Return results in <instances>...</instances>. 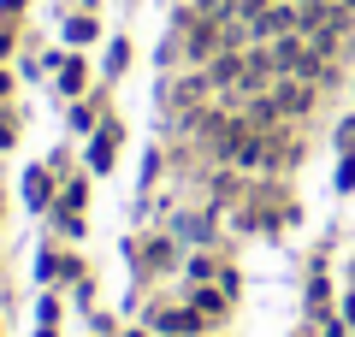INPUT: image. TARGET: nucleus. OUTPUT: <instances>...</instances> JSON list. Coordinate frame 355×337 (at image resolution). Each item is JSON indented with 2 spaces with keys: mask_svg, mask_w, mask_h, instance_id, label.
<instances>
[{
  "mask_svg": "<svg viewBox=\"0 0 355 337\" xmlns=\"http://www.w3.org/2000/svg\"><path fill=\"white\" fill-rule=\"evenodd\" d=\"M30 18V0H0V30H24Z\"/></svg>",
  "mask_w": 355,
  "mask_h": 337,
  "instance_id": "25",
  "label": "nucleus"
},
{
  "mask_svg": "<svg viewBox=\"0 0 355 337\" xmlns=\"http://www.w3.org/2000/svg\"><path fill=\"white\" fill-rule=\"evenodd\" d=\"M331 196H343V201L355 196V154H338V172H331Z\"/></svg>",
  "mask_w": 355,
  "mask_h": 337,
  "instance_id": "22",
  "label": "nucleus"
},
{
  "mask_svg": "<svg viewBox=\"0 0 355 337\" xmlns=\"http://www.w3.org/2000/svg\"><path fill=\"white\" fill-rule=\"evenodd\" d=\"M119 337H154V331H148V325H125V331H119Z\"/></svg>",
  "mask_w": 355,
  "mask_h": 337,
  "instance_id": "35",
  "label": "nucleus"
},
{
  "mask_svg": "<svg viewBox=\"0 0 355 337\" xmlns=\"http://www.w3.org/2000/svg\"><path fill=\"white\" fill-rule=\"evenodd\" d=\"M12 53H18V30H0V65H12Z\"/></svg>",
  "mask_w": 355,
  "mask_h": 337,
  "instance_id": "30",
  "label": "nucleus"
},
{
  "mask_svg": "<svg viewBox=\"0 0 355 337\" xmlns=\"http://www.w3.org/2000/svg\"><path fill=\"white\" fill-rule=\"evenodd\" d=\"M214 337H219V331H214Z\"/></svg>",
  "mask_w": 355,
  "mask_h": 337,
  "instance_id": "41",
  "label": "nucleus"
},
{
  "mask_svg": "<svg viewBox=\"0 0 355 337\" xmlns=\"http://www.w3.org/2000/svg\"><path fill=\"white\" fill-rule=\"evenodd\" d=\"M77 12H101V0H77Z\"/></svg>",
  "mask_w": 355,
  "mask_h": 337,
  "instance_id": "36",
  "label": "nucleus"
},
{
  "mask_svg": "<svg viewBox=\"0 0 355 337\" xmlns=\"http://www.w3.org/2000/svg\"><path fill=\"white\" fill-rule=\"evenodd\" d=\"M95 83H101V71L89 65V53H83V48H71V53H65V65L53 71V95H60V107H65V101H83Z\"/></svg>",
  "mask_w": 355,
  "mask_h": 337,
  "instance_id": "5",
  "label": "nucleus"
},
{
  "mask_svg": "<svg viewBox=\"0 0 355 337\" xmlns=\"http://www.w3.org/2000/svg\"><path fill=\"white\" fill-rule=\"evenodd\" d=\"M190 12H202V18H214V24H231L237 18V0H184Z\"/></svg>",
  "mask_w": 355,
  "mask_h": 337,
  "instance_id": "21",
  "label": "nucleus"
},
{
  "mask_svg": "<svg viewBox=\"0 0 355 337\" xmlns=\"http://www.w3.org/2000/svg\"><path fill=\"white\" fill-rule=\"evenodd\" d=\"M349 290H355V254H349Z\"/></svg>",
  "mask_w": 355,
  "mask_h": 337,
  "instance_id": "39",
  "label": "nucleus"
},
{
  "mask_svg": "<svg viewBox=\"0 0 355 337\" xmlns=\"http://www.w3.org/2000/svg\"><path fill=\"white\" fill-rule=\"evenodd\" d=\"M18 130H24V112H18L12 101H0V154L18 148Z\"/></svg>",
  "mask_w": 355,
  "mask_h": 337,
  "instance_id": "19",
  "label": "nucleus"
},
{
  "mask_svg": "<svg viewBox=\"0 0 355 337\" xmlns=\"http://www.w3.org/2000/svg\"><path fill=\"white\" fill-rule=\"evenodd\" d=\"M18 95V71H12V65H0V101H12Z\"/></svg>",
  "mask_w": 355,
  "mask_h": 337,
  "instance_id": "31",
  "label": "nucleus"
},
{
  "mask_svg": "<svg viewBox=\"0 0 355 337\" xmlns=\"http://www.w3.org/2000/svg\"><path fill=\"white\" fill-rule=\"evenodd\" d=\"M36 337H60V325H36Z\"/></svg>",
  "mask_w": 355,
  "mask_h": 337,
  "instance_id": "37",
  "label": "nucleus"
},
{
  "mask_svg": "<svg viewBox=\"0 0 355 337\" xmlns=\"http://www.w3.org/2000/svg\"><path fill=\"white\" fill-rule=\"evenodd\" d=\"M338 313H343V320H349V331H355V290H349V296L338 302Z\"/></svg>",
  "mask_w": 355,
  "mask_h": 337,
  "instance_id": "33",
  "label": "nucleus"
},
{
  "mask_svg": "<svg viewBox=\"0 0 355 337\" xmlns=\"http://www.w3.org/2000/svg\"><path fill=\"white\" fill-rule=\"evenodd\" d=\"M60 42H65V48H101V42H107L101 12H77V6H60Z\"/></svg>",
  "mask_w": 355,
  "mask_h": 337,
  "instance_id": "8",
  "label": "nucleus"
},
{
  "mask_svg": "<svg viewBox=\"0 0 355 337\" xmlns=\"http://www.w3.org/2000/svg\"><path fill=\"white\" fill-rule=\"evenodd\" d=\"M243 71H249V48H219L214 60H207V83H214V95L237 89V83H243Z\"/></svg>",
  "mask_w": 355,
  "mask_h": 337,
  "instance_id": "11",
  "label": "nucleus"
},
{
  "mask_svg": "<svg viewBox=\"0 0 355 337\" xmlns=\"http://www.w3.org/2000/svg\"><path fill=\"white\" fill-rule=\"evenodd\" d=\"M71 302H77V308H95V278H83V284H71Z\"/></svg>",
  "mask_w": 355,
  "mask_h": 337,
  "instance_id": "28",
  "label": "nucleus"
},
{
  "mask_svg": "<svg viewBox=\"0 0 355 337\" xmlns=\"http://www.w3.org/2000/svg\"><path fill=\"white\" fill-rule=\"evenodd\" d=\"M214 284L225 290L231 302H243V273H237V261H231V254H225V266H219V278H214Z\"/></svg>",
  "mask_w": 355,
  "mask_h": 337,
  "instance_id": "24",
  "label": "nucleus"
},
{
  "mask_svg": "<svg viewBox=\"0 0 355 337\" xmlns=\"http://www.w3.org/2000/svg\"><path fill=\"white\" fill-rule=\"evenodd\" d=\"M160 337H178V331H160Z\"/></svg>",
  "mask_w": 355,
  "mask_h": 337,
  "instance_id": "40",
  "label": "nucleus"
},
{
  "mask_svg": "<svg viewBox=\"0 0 355 337\" xmlns=\"http://www.w3.org/2000/svg\"><path fill=\"white\" fill-rule=\"evenodd\" d=\"M166 160H172V154H166L160 142H154V148L142 154V166H137V201H148V196H154V178L166 172Z\"/></svg>",
  "mask_w": 355,
  "mask_h": 337,
  "instance_id": "16",
  "label": "nucleus"
},
{
  "mask_svg": "<svg viewBox=\"0 0 355 337\" xmlns=\"http://www.w3.org/2000/svg\"><path fill=\"white\" fill-rule=\"evenodd\" d=\"M291 337H320V325H314V320H302V325H296Z\"/></svg>",
  "mask_w": 355,
  "mask_h": 337,
  "instance_id": "34",
  "label": "nucleus"
},
{
  "mask_svg": "<svg viewBox=\"0 0 355 337\" xmlns=\"http://www.w3.org/2000/svg\"><path fill=\"white\" fill-rule=\"evenodd\" d=\"M65 320V296H60V290H42V296H36V325H60Z\"/></svg>",
  "mask_w": 355,
  "mask_h": 337,
  "instance_id": "20",
  "label": "nucleus"
},
{
  "mask_svg": "<svg viewBox=\"0 0 355 337\" xmlns=\"http://www.w3.org/2000/svg\"><path fill=\"white\" fill-rule=\"evenodd\" d=\"M243 125H249V130H279V125H291V119L279 112V101H272V95H254L249 107H243Z\"/></svg>",
  "mask_w": 355,
  "mask_h": 337,
  "instance_id": "15",
  "label": "nucleus"
},
{
  "mask_svg": "<svg viewBox=\"0 0 355 337\" xmlns=\"http://www.w3.org/2000/svg\"><path fill=\"white\" fill-rule=\"evenodd\" d=\"M48 225H53V237H71V243L89 237V219H83V213H71V207H60V201L48 207Z\"/></svg>",
  "mask_w": 355,
  "mask_h": 337,
  "instance_id": "17",
  "label": "nucleus"
},
{
  "mask_svg": "<svg viewBox=\"0 0 355 337\" xmlns=\"http://www.w3.org/2000/svg\"><path fill=\"white\" fill-rule=\"evenodd\" d=\"M184 249H214V243H225L219 231H225V207H214V201H196V207H184V213H172V225H166Z\"/></svg>",
  "mask_w": 355,
  "mask_h": 337,
  "instance_id": "2",
  "label": "nucleus"
},
{
  "mask_svg": "<svg viewBox=\"0 0 355 337\" xmlns=\"http://www.w3.org/2000/svg\"><path fill=\"white\" fill-rule=\"evenodd\" d=\"M48 166L65 178V172H71V148H65V142H60V148H48Z\"/></svg>",
  "mask_w": 355,
  "mask_h": 337,
  "instance_id": "29",
  "label": "nucleus"
},
{
  "mask_svg": "<svg viewBox=\"0 0 355 337\" xmlns=\"http://www.w3.org/2000/svg\"><path fill=\"white\" fill-rule=\"evenodd\" d=\"M202 189H207L214 207H237L249 196V172H237V166H202Z\"/></svg>",
  "mask_w": 355,
  "mask_h": 337,
  "instance_id": "7",
  "label": "nucleus"
},
{
  "mask_svg": "<svg viewBox=\"0 0 355 337\" xmlns=\"http://www.w3.org/2000/svg\"><path fill=\"white\" fill-rule=\"evenodd\" d=\"M331 313V278L326 273H308V290H302V320H326Z\"/></svg>",
  "mask_w": 355,
  "mask_h": 337,
  "instance_id": "14",
  "label": "nucleus"
},
{
  "mask_svg": "<svg viewBox=\"0 0 355 337\" xmlns=\"http://www.w3.org/2000/svg\"><path fill=\"white\" fill-rule=\"evenodd\" d=\"M18 196H24V207H30V213H42V219H48V207L60 201V172H53L48 160L24 166V178H18Z\"/></svg>",
  "mask_w": 355,
  "mask_h": 337,
  "instance_id": "6",
  "label": "nucleus"
},
{
  "mask_svg": "<svg viewBox=\"0 0 355 337\" xmlns=\"http://www.w3.org/2000/svg\"><path fill=\"white\" fill-rule=\"evenodd\" d=\"M184 254H190V249H184L166 225H160V231H142V237L125 243V261H130V273H137L142 284H148L154 273H178V266H184Z\"/></svg>",
  "mask_w": 355,
  "mask_h": 337,
  "instance_id": "1",
  "label": "nucleus"
},
{
  "mask_svg": "<svg viewBox=\"0 0 355 337\" xmlns=\"http://www.w3.org/2000/svg\"><path fill=\"white\" fill-rule=\"evenodd\" d=\"M266 95L279 101V112L291 119V125H308V119L320 112V101H326V95H320L314 83H308V77H279V83L266 89Z\"/></svg>",
  "mask_w": 355,
  "mask_h": 337,
  "instance_id": "4",
  "label": "nucleus"
},
{
  "mask_svg": "<svg viewBox=\"0 0 355 337\" xmlns=\"http://www.w3.org/2000/svg\"><path fill=\"white\" fill-rule=\"evenodd\" d=\"M130 60H137V42H130L125 30H113V36L101 42V60H95V71H101V83H119V77L130 71Z\"/></svg>",
  "mask_w": 355,
  "mask_h": 337,
  "instance_id": "10",
  "label": "nucleus"
},
{
  "mask_svg": "<svg viewBox=\"0 0 355 337\" xmlns=\"http://www.w3.org/2000/svg\"><path fill=\"white\" fill-rule=\"evenodd\" d=\"M178 302H190V308L202 313V320L214 325V331H219V325L231 320V308H237V302H231V296H225L219 284H184V290H178Z\"/></svg>",
  "mask_w": 355,
  "mask_h": 337,
  "instance_id": "9",
  "label": "nucleus"
},
{
  "mask_svg": "<svg viewBox=\"0 0 355 337\" xmlns=\"http://www.w3.org/2000/svg\"><path fill=\"white\" fill-rule=\"evenodd\" d=\"M219 266H225V249H190L184 266H178V278H184V284H214Z\"/></svg>",
  "mask_w": 355,
  "mask_h": 337,
  "instance_id": "12",
  "label": "nucleus"
},
{
  "mask_svg": "<svg viewBox=\"0 0 355 337\" xmlns=\"http://www.w3.org/2000/svg\"><path fill=\"white\" fill-rule=\"evenodd\" d=\"M266 6H272V0H237V18H249V24H254V18H261Z\"/></svg>",
  "mask_w": 355,
  "mask_h": 337,
  "instance_id": "32",
  "label": "nucleus"
},
{
  "mask_svg": "<svg viewBox=\"0 0 355 337\" xmlns=\"http://www.w3.org/2000/svg\"><path fill=\"white\" fill-rule=\"evenodd\" d=\"M331 142H338V154H355V112H343V119H338Z\"/></svg>",
  "mask_w": 355,
  "mask_h": 337,
  "instance_id": "26",
  "label": "nucleus"
},
{
  "mask_svg": "<svg viewBox=\"0 0 355 337\" xmlns=\"http://www.w3.org/2000/svg\"><path fill=\"white\" fill-rule=\"evenodd\" d=\"M89 189H95V172H65L60 178V207H71V213H89Z\"/></svg>",
  "mask_w": 355,
  "mask_h": 337,
  "instance_id": "13",
  "label": "nucleus"
},
{
  "mask_svg": "<svg viewBox=\"0 0 355 337\" xmlns=\"http://www.w3.org/2000/svg\"><path fill=\"white\" fill-rule=\"evenodd\" d=\"M60 243H42V249H36V284L42 290H48V284H60Z\"/></svg>",
  "mask_w": 355,
  "mask_h": 337,
  "instance_id": "18",
  "label": "nucleus"
},
{
  "mask_svg": "<svg viewBox=\"0 0 355 337\" xmlns=\"http://www.w3.org/2000/svg\"><path fill=\"white\" fill-rule=\"evenodd\" d=\"M89 331H95V337H119V331H125V325H119L113 313H101V308H89Z\"/></svg>",
  "mask_w": 355,
  "mask_h": 337,
  "instance_id": "27",
  "label": "nucleus"
},
{
  "mask_svg": "<svg viewBox=\"0 0 355 337\" xmlns=\"http://www.w3.org/2000/svg\"><path fill=\"white\" fill-rule=\"evenodd\" d=\"M125 119H119V112H107L101 125H95V137L83 142V172H95V178H107L119 166V154H125Z\"/></svg>",
  "mask_w": 355,
  "mask_h": 337,
  "instance_id": "3",
  "label": "nucleus"
},
{
  "mask_svg": "<svg viewBox=\"0 0 355 337\" xmlns=\"http://www.w3.org/2000/svg\"><path fill=\"white\" fill-rule=\"evenodd\" d=\"M83 278H89L83 254H77V249H65V254H60V284H53V290H65V284H83Z\"/></svg>",
  "mask_w": 355,
  "mask_h": 337,
  "instance_id": "23",
  "label": "nucleus"
},
{
  "mask_svg": "<svg viewBox=\"0 0 355 337\" xmlns=\"http://www.w3.org/2000/svg\"><path fill=\"white\" fill-rule=\"evenodd\" d=\"M0 219H6V184H0Z\"/></svg>",
  "mask_w": 355,
  "mask_h": 337,
  "instance_id": "38",
  "label": "nucleus"
}]
</instances>
